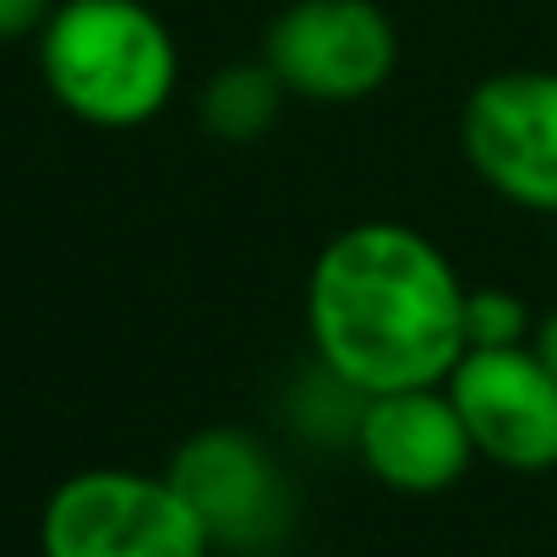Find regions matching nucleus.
<instances>
[{"mask_svg": "<svg viewBox=\"0 0 557 557\" xmlns=\"http://www.w3.org/2000/svg\"><path fill=\"white\" fill-rule=\"evenodd\" d=\"M350 448H356L361 470L399 497L454 492L475 465V443H470L443 383L361 399V421H356Z\"/></svg>", "mask_w": 557, "mask_h": 557, "instance_id": "nucleus-8", "label": "nucleus"}, {"mask_svg": "<svg viewBox=\"0 0 557 557\" xmlns=\"http://www.w3.org/2000/svg\"><path fill=\"white\" fill-rule=\"evenodd\" d=\"M465 273L405 219H356L307 268L312 361L361 399L437 388L465 356Z\"/></svg>", "mask_w": 557, "mask_h": 557, "instance_id": "nucleus-1", "label": "nucleus"}, {"mask_svg": "<svg viewBox=\"0 0 557 557\" xmlns=\"http://www.w3.org/2000/svg\"><path fill=\"white\" fill-rule=\"evenodd\" d=\"M262 61L307 104H361L399 72V23L383 0H290L262 34Z\"/></svg>", "mask_w": 557, "mask_h": 557, "instance_id": "nucleus-4", "label": "nucleus"}, {"mask_svg": "<svg viewBox=\"0 0 557 557\" xmlns=\"http://www.w3.org/2000/svg\"><path fill=\"white\" fill-rule=\"evenodd\" d=\"M285 104H290V94H285V83L273 77V66L262 55L257 61H230L197 88L202 132L219 137V143H235V148L262 143L278 126V115H285Z\"/></svg>", "mask_w": 557, "mask_h": 557, "instance_id": "nucleus-9", "label": "nucleus"}, {"mask_svg": "<svg viewBox=\"0 0 557 557\" xmlns=\"http://www.w3.org/2000/svg\"><path fill=\"white\" fill-rule=\"evenodd\" d=\"M535 318L530 301L508 285H470L465 290V350H503V345H530Z\"/></svg>", "mask_w": 557, "mask_h": 557, "instance_id": "nucleus-11", "label": "nucleus"}, {"mask_svg": "<svg viewBox=\"0 0 557 557\" xmlns=\"http://www.w3.org/2000/svg\"><path fill=\"white\" fill-rule=\"evenodd\" d=\"M530 345H535V356L552 367V377H557V307H546L541 318H535V334H530Z\"/></svg>", "mask_w": 557, "mask_h": 557, "instance_id": "nucleus-13", "label": "nucleus"}, {"mask_svg": "<svg viewBox=\"0 0 557 557\" xmlns=\"http://www.w3.org/2000/svg\"><path fill=\"white\" fill-rule=\"evenodd\" d=\"M55 0H0V45L17 39H39V28L50 23Z\"/></svg>", "mask_w": 557, "mask_h": 557, "instance_id": "nucleus-12", "label": "nucleus"}, {"mask_svg": "<svg viewBox=\"0 0 557 557\" xmlns=\"http://www.w3.org/2000/svg\"><path fill=\"white\" fill-rule=\"evenodd\" d=\"M285 416H290V426L307 443H350L356 437V421H361V394L350 383H339L329 367L312 361V377L290 388Z\"/></svg>", "mask_w": 557, "mask_h": 557, "instance_id": "nucleus-10", "label": "nucleus"}, {"mask_svg": "<svg viewBox=\"0 0 557 557\" xmlns=\"http://www.w3.org/2000/svg\"><path fill=\"white\" fill-rule=\"evenodd\" d=\"M39 557H213V541L164 470L94 465L45 497Z\"/></svg>", "mask_w": 557, "mask_h": 557, "instance_id": "nucleus-3", "label": "nucleus"}, {"mask_svg": "<svg viewBox=\"0 0 557 557\" xmlns=\"http://www.w3.org/2000/svg\"><path fill=\"white\" fill-rule=\"evenodd\" d=\"M443 388L475 443V459L508 475L557 470V377L535 345L465 350Z\"/></svg>", "mask_w": 557, "mask_h": 557, "instance_id": "nucleus-7", "label": "nucleus"}, {"mask_svg": "<svg viewBox=\"0 0 557 557\" xmlns=\"http://www.w3.org/2000/svg\"><path fill=\"white\" fill-rule=\"evenodd\" d=\"M34 45L50 99L99 132L159 121L181 88V45L148 0H55Z\"/></svg>", "mask_w": 557, "mask_h": 557, "instance_id": "nucleus-2", "label": "nucleus"}, {"mask_svg": "<svg viewBox=\"0 0 557 557\" xmlns=\"http://www.w3.org/2000/svg\"><path fill=\"white\" fill-rule=\"evenodd\" d=\"M459 153L492 197L557 219V66L486 72L459 104Z\"/></svg>", "mask_w": 557, "mask_h": 557, "instance_id": "nucleus-5", "label": "nucleus"}, {"mask_svg": "<svg viewBox=\"0 0 557 557\" xmlns=\"http://www.w3.org/2000/svg\"><path fill=\"white\" fill-rule=\"evenodd\" d=\"M213 552H262L296 524V486L278 454L246 426H197L164 465Z\"/></svg>", "mask_w": 557, "mask_h": 557, "instance_id": "nucleus-6", "label": "nucleus"}]
</instances>
